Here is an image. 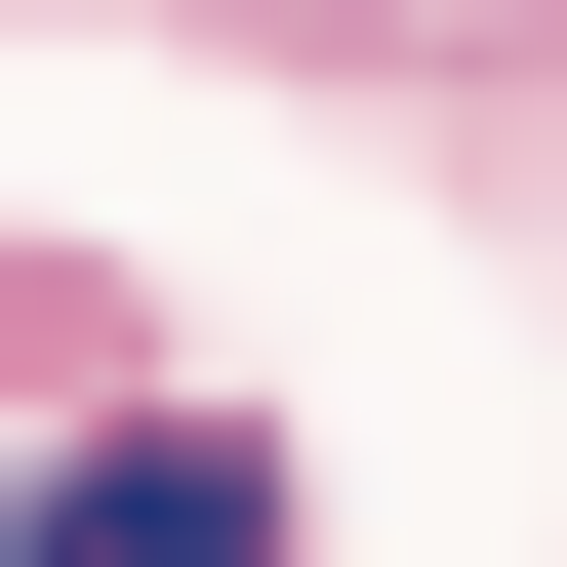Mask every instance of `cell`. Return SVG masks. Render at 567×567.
I'll return each instance as SVG.
<instances>
[{"mask_svg": "<svg viewBox=\"0 0 567 567\" xmlns=\"http://www.w3.org/2000/svg\"><path fill=\"white\" fill-rule=\"evenodd\" d=\"M41 567H284V446L244 405H82L41 446Z\"/></svg>", "mask_w": 567, "mask_h": 567, "instance_id": "obj_1", "label": "cell"}]
</instances>
